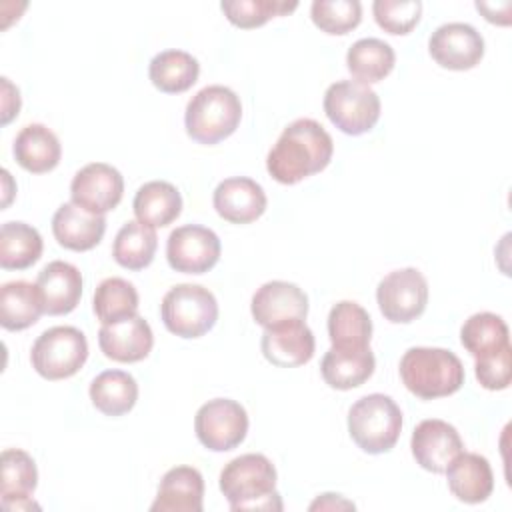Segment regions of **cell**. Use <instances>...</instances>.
I'll return each mask as SVG.
<instances>
[{
  "label": "cell",
  "instance_id": "1",
  "mask_svg": "<svg viewBox=\"0 0 512 512\" xmlns=\"http://www.w3.org/2000/svg\"><path fill=\"white\" fill-rule=\"evenodd\" d=\"M334 154L332 136L312 118L290 122L266 156L268 174L280 184H298L300 180L322 172Z\"/></svg>",
  "mask_w": 512,
  "mask_h": 512
},
{
  "label": "cell",
  "instance_id": "2",
  "mask_svg": "<svg viewBox=\"0 0 512 512\" xmlns=\"http://www.w3.org/2000/svg\"><path fill=\"white\" fill-rule=\"evenodd\" d=\"M220 492L232 510H282L276 468L264 454H242L220 472Z\"/></svg>",
  "mask_w": 512,
  "mask_h": 512
},
{
  "label": "cell",
  "instance_id": "3",
  "mask_svg": "<svg viewBox=\"0 0 512 512\" xmlns=\"http://www.w3.org/2000/svg\"><path fill=\"white\" fill-rule=\"evenodd\" d=\"M402 384L422 400H434L458 392L464 384L460 358L446 348L414 346L404 352L398 366Z\"/></svg>",
  "mask_w": 512,
  "mask_h": 512
},
{
  "label": "cell",
  "instance_id": "4",
  "mask_svg": "<svg viewBox=\"0 0 512 512\" xmlns=\"http://www.w3.org/2000/svg\"><path fill=\"white\" fill-rule=\"evenodd\" d=\"M242 118V104L234 90L212 84L198 90L186 104L184 126L198 144H218L234 134Z\"/></svg>",
  "mask_w": 512,
  "mask_h": 512
},
{
  "label": "cell",
  "instance_id": "5",
  "mask_svg": "<svg viewBox=\"0 0 512 512\" xmlns=\"http://www.w3.org/2000/svg\"><path fill=\"white\" fill-rule=\"evenodd\" d=\"M348 432L354 444L368 454H384L394 448L402 432L398 404L380 392L358 398L348 410Z\"/></svg>",
  "mask_w": 512,
  "mask_h": 512
},
{
  "label": "cell",
  "instance_id": "6",
  "mask_svg": "<svg viewBox=\"0 0 512 512\" xmlns=\"http://www.w3.org/2000/svg\"><path fill=\"white\" fill-rule=\"evenodd\" d=\"M160 318L168 332L180 338H200L214 328L218 302L200 284H176L162 298Z\"/></svg>",
  "mask_w": 512,
  "mask_h": 512
},
{
  "label": "cell",
  "instance_id": "7",
  "mask_svg": "<svg viewBox=\"0 0 512 512\" xmlns=\"http://www.w3.org/2000/svg\"><path fill=\"white\" fill-rule=\"evenodd\" d=\"M88 358V340L74 326H54L44 330L32 344V368L46 380L74 376Z\"/></svg>",
  "mask_w": 512,
  "mask_h": 512
},
{
  "label": "cell",
  "instance_id": "8",
  "mask_svg": "<svg viewBox=\"0 0 512 512\" xmlns=\"http://www.w3.org/2000/svg\"><path fill=\"white\" fill-rule=\"evenodd\" d=\"M324 112L340 132L360 136L376 126L380 118V98L368 84L340 80L328 86Z\"/></svg>",
  "mask_w": 512,
  "mask_h": 512
},
{
  "label": "cell",
  "instance_id": "9",
  "mask_svg": "<svg viewBox=\"0 0 512 512\" xmlns=\"http://www.w3.org/2000/svg\"><path fill=\"white\" fill-rule=\"evenodd\" d=\"M194 432L200 444L212 452H228L240 446L248 432V414L232 398L204 402L194 416Z\"/></svg>",
  "mask_w": 512,
  "mask_h": 512
},
{
  "label": "cell",
  "instance_id": "10",
  "mask_svg": "<svg viewBox=\"0 0 512 512\" xmlns=\"http://www.w3.org/2000/svg\"><path fill=\"white\" fill-rule=\"evenodd\" d=\"M376 302L386 320L408 324L426 310L428 282L418 268L392 270L378 282Z\"/></svg>",
  "mask_w": 512,
  "mask_h": 512
},
{
  "label": "cell",
  "instance_id": "11",
  "mask_svg": "<svg viewBox=\"0 0 512 512\" xmlns=\"http://www.w3.org/2000/svg\"><path fill=\"white\" fill-rule=\"evenodd\" d=\"M220 238L200 224H184L170 232L166 240V260L172 270L184 274H204L220 260Z\"/></svg>",
  "mask_w": 512,
  "mask_h": 512
},
{
  "label": "cell",
  "instance_id": "12",
  "mask_svg": "<svg viewBox=\"0 0 512 512\" xmlns=\"http://www.w3.org/2000/svg\"><path fill=\"white\" fill-rule=\"evenodd\" d=\"M428 52L442 68L470 70L484 56V38L466 22H446L430 34Z\"/></svg>",
  "mask_w": 512,
  "mask_h": 512
},
{
  "label": "cell",
  "instance_id": "13",
  "mask_svg": "<svg viewBox=\"0 0 512 512\" xmlns=\"http://www.w3.org/2000/svg\"><path fill=\"white\" fill-rule=\"evenodd\" d=\"M124 194L122 174L106 162H90L80 168L70 182L72 202L94 214L114 210Z\"/></svg>",
  "mask_w": 512,
  "mask_h": 512
},
{
  "label": "cell",
  "instance_id": "14",
  "mask_svg": "<svg viewBox=\"0 0 512 512\" xmlns=\"http://www.w3.org/2000/svg\"><path fill=\"white\" fill-rule=\"evenodd\" d=\"M416 464L434 474H444L450 462L464 450L458 430L438 418L422 420L410 438Z\"/></svg>",
  "mask_w": 512,
  "mask_h": 512
},
{
  "label": "cell",
  "instance_id": "15",
  "mask_svg": "<svg viewBox=\"0 0 512 512\" xmlns=\"http://www.w3.org/2000/svg\"><path fill=\"white\" fill-rule=\"evenodd\" d=\"M250 312L254 322L262 328H270L288 320H306L308 296L300 286L292 282L272 280L254 292Z\"/></svg>",
  "mask_w": 512,
  "mask_h": 512
},
{
  "label": "cell",
  "instance_id": "16",
  "mask_svg": "<svg viewBox=\"0 0 512 512\" xmlns=\"http://www.w3.org/2000/svg\"><path fill=\"white\" fill-rule=\"evenodd\" d=\"M260 348L270 364L278 368H294L312 360L316 340L304 320H288L264 328Z\"/></svg>",
  "mask_w": 512,
  "mask_h": 512
},
{
  "label": "cell",
  "instance_id": "17",
  "mask_svg": "<svg viewBox=\"0 0 512 512\" xmlns=\"http://www.w3.org/2000/svg\"><path fill=\"white\" fill-rule=\"evenodd\" d=\"M98 346L104 356L114 362H140L150 354L154 334L150 324L140 314H134L112 324H102L98 330Z\"/></svg>",
  "mask_w": 512,
  "mask_h": 512
},
{
  "label": "cell",
  "instance_id": "18",
  "mask_svg": "<svg viewBox=\"0 0 512 512\" xmlns=\"http://www.w3.org/2000/svg\"><path fill=\"white\" fill-rule=\"evenodd\" d=\"M212 204L220 218L232 224H250L258 220L266 210L264 188L246 176H232L222 180L214 194Z\"/></svg>",
  "mask_w": 512,
  "mask_h": 512
},
{
  "label": "cell",
  "instance_id": "19",
  "mask_svg": "<svg viewBox=\"0 0 512 512\" xmlns=\"http://www.w3.org/2000/svg\"><path fill=\"white\" fill-rule=\"evenodd\" d=\"M106 232V218L86 208L64 202L52 216V234L60 246L74 252H86L100 244Z\"/></svg>",
  "mask_w": 512,
  "mask_h": 512
},
{
  "label": "cell",
  "instance_id": "20",
  "mask_svg": "<svg viewBox=\"0 0 512 512\" xmlns=\"http://www.w3.org/2000/svg\"><path fill=\"white\" fill-rule=\"evenodd\" d=\"M44 312L50 316L70 314L82 296V274L80 270L64 260L48 262L36 278Z\"/></svg>",
  "mask_w": 512,
  "mask_h": 512
},
{
  "label": "cell",
  "instance_id": "21",
  "mask_svg": "<svg viewBox=\"0 0 512 512\" xmlns=\"http://www.w3.org/2000/svg\"><path fill=\"white\" fill-rule=\"evenodd\" d=\"M0 496L2 506L6 510H26V508H38L32 502V494L38 484V470L34 458L20 450V448H8L0 456Z\"/></svg>",
  "mask_w": 512,
  "mask_h": 512
},
{
  "label": "cell",
  "instance_id": "22",
  "mask_svg": "<svg viewBox=\"0 0 512 512\" xmlns=\"http://www.w3.org/2000/svg\"><path fill=\"white\" fill-rule=\"evenodd\" d=\"M204 500V478L192 466L170 468L156 492L152 512H202Z\"/></svg>",
  "mask_w": 512,
  "mask_h": 512
},
{
  "label": "cell",
  "instance_id": "23",
  "mask_svg": "<svg viewBox=\"0 0 512 512\" xmlns=\"http://www.w3.org/2000/svg\"><path fill=\"white\" fill-rule=\"evenodd\" d=\"M450 492L466 504L486 502L494 490L490 462L476 452H460L446 468Z\"/></svg>",
  "mask_w": 512,
  "mask_h": 512
},
{
  "label": "cell",
  "instance_id": "24",
  "mask_svg": "<svg viewBox=\"0 0 512 512\" xmlns=\"http://www.w3.org/2000/svg\"><path fill=\"white\" fill-rule=\"evenodd\" d=\"M374 366H376V358L370 346L366 348L332 346L320 362V372L324 382L330 388L352 390L356 386H362L374 374Z\"/></svg>",
  "mask_w": 512,
  "mask_h": 512
},
{
  "label": "cell",
  "instance_id": "25",
  "mask_svg": "<svg viewBox=\"0 0 512 512\" xmlns=\"http://www.w3.org/2000/svg\"><path fill=\"white\" fill-rule=\"evenodd\" d=\"M12 154L24 170L44 174L58 166L62 146L58 136L44 124H26L14 138Z\"/></svg>",
  "mask_w": 512,
  "mask_h": 512
},
{
  "label": "cell",
  "instance_id": "26",
  "mask_svg": "<svg viewBox=\"0 0 512 512\" xmlns=\"http://www.w3.org/2000/svg\"><path fill=\"white\" fill-rule=\"evenodd\" d=\"M132 210L138 222L150 228H164L180 216L182 196L174 184L166 180H150L138 188Z\"/></svg>",
  "mask_w": 512,
  "mask_h": 512
},
{
  "label": "cell",
  "instance_id": "27",
  "mask_svg": "<svg viewBox=\"0 0 512 512\" xmlns=\"http://www.w3.org/2000/svg\"><path fill=\"white\" fill-rule=\"evenodd\" d=\"M44 304L36 284L12 280L0 288V324L4 330L18 332L38 322Z\"/></svg>",
  "mask_w": 512,
  "mask_h": 512
},
{
  "label": "cell",
  "instance_id": "28",
  "mask_svg": "<svg viewBox=\"0 0 512 512\" xmlns=\"http://www.w3.org/2000/svg\"><path fill=\"white\" fill-rule=\"evenodd\" d=\"M90 400L96 410L106 416H122L130 412L138 400V384L124 370H104L90 384Z\"/></svg>",
  "mask_w": 512,
  "mask_h": 512
},
{
  "label": "cell",
  "instance_id": "29",
  "mask_svg": "<svg viewBox=\"0 0 512 512\" xmlns=\"http://www.w3.org/2000/svg\"><path fill=\"white\" fill-rule=\"evenodd\" d=\"M328 336L336 348H366L372 338L370 314L352 300H340L328 314Z\"/></svg>",
  "mask_w": 512,
  "mask_h": 512
},
{
  "label": "cell",
  "instance_id": "30",
  "mask_svg": "<svg viewBox=\"0 0 512 512\" xmlns=\"http://www.w3.org/2000/svg\"><path fill=\"white\" fill-rule=\"evenodd\" d=\"M396 62L392 46L380 38H360L346 52V66L354 80L374 84L384 80Z\"/></svg>",
  "mask_w": 512,
  "mask_h": 512
},
{
  "label": "cell",
  "instance_id": "31",
  "mask_svg": "<svg viewBox=\"0 0 512 512\" xmlns=\"http://www.w3.org/2000/svg\"><path fill=\"white\" fill-rule=\"evenodd\" d=\"M198 74V60L184 50L158 52L148 66V76L152 84L166 94L186 92L198 80Z\"/></svg>",
  "mask_w": 512,
  "mask_h": 512
},
{
  "label": "cell",
  "instance_id": "32",
  "mask_svg": "<svg viewBox=\"0 0 512 512\" xmlns=\"http://www.w3.org/2000/svg\"><path fill=\"white\" fill-rule=\"evenodd\" d=\"M42 236L26 222H4L0 228V266L4 270L30 268L42 256Z\"/></svg>",
  "mask_w": 512,
  "mask_h": 512
},
{
  "label": "cell",
  "instance_id": "33",
  "mask_svg": "<svg viewBox=\"0 0 512 512\" xmlns=\"http://www.w3.org/2000/svg\"><path fill=\"white\" fill-rule=\"evenodd\" d=\"M156 246L158 236L154 228L138 220H130L116 232L112 244V258L126 270H142L154 260Z\"/></svg>",
  "mask_w": 512,
  "mask_h": 512
},
{
  "label": "cell",
  "instance_id": "34",
  "mask_svg": "<svg viewBox=\"0 0 512 512\" xmlns=\"http://www.w3.org/2000/svg\"><path fill=\"white\" fill-rule=\"evenodd\" d=\"M460 342L476 360L510 346V332L498 314L476 312L464 320L460 328Z\"/></svg>",
  "mask_w": 512,
  "mask_h": 512
},
{
  "label": "cell",
  "instance_id": "35",
  "mask_svg": "<svg viewBox=\"0 0 512 512\" xmlns=\"http://www.w3.org/2000/svg\"><path fill=\"white\" fill-rule=\"evenodd\" d=\"M138 302L136 288L128 280L112 276L96 286L92 308L102 324H112L138 314Z\"/></svg>",
  "mask_w": 512,
  "mask_h": 512
},
{
  "label": "cell",
  "instance_id": "36",
  "mask_svg": "<svg viewBox=\"0 0 512 512\" xmlns=\"http://www.w3.org/2000/svg\"><path fill=\"white\" fill-rule=\"evenodd\" d=\"M298 2L284 0H224L220 2L222 12L230 20V24L238 28H258L266 24L274 16H282L292 12Z\"/></svg>",
  "mask_w": 512,
  "mask_h": 512
},
{
  "label": "cell",
  "instance_id": "37",
  "mask_svg": "<svg viewBox=\"0 0 512 512\" xmlns=\"http://www.w3.org/2000/svg\"><path fill=\"white\" fill-rule=\"evenodd\" d=\"M310 18L326 34H348L362 20V4L358 0H314Z\"/></svg>",
  "mask_w": 512,
  "mask_h": 512
},
{
  "label": "cell",
  "instance_id": "38",
  "mask_svg": "<svg viewBox=\"0 0 512 512\" xmlns=\"http://www.w3.org/2000/svg\"><path fill=\"white\" fill-rule=\"evenodd\" d=\"M376 24L388 34H408L420 22V0H376L372 4Z\"/></svg>",
  "mask_w": 512,
  "mask_h": 512
},
{
  "label": "cell",
  "instance_id": "39",
  "mask_svg": "<svg viewBox=\"0 0 512 512\" xmlns=\"http://www.w3.org/2000/svg\"><path fill=\"white\" fill-rule=\"evenodd\" d=\"M476 380L486 390H506L512 376V348L506 346L500 352L474 360Z\"/></svg>",
  "mask_w": 512,
  "mask_h": 512
},
{
  "label": "cell",
  "instance_id": "40",
  "mask_svg": "<svg viewBox=\"0 0 512 512\" xmlns=\"http://www.w3.org/2000/svg\"><path fill=\"white\" fill-rule=\"evenodd\" d=\"M2 124H8L20 112V90L2 76Z\"/></svg>",
  "mask_w": 512,
  "mask_h": 512
},
{
  "label": "cell",
  "instance_id": "41",
  "mask_svg": "<svg viewBox=\"0 0 512 512\" xmlns=\"http://www.w3.org/2000/svg\"><path fill=\"white\" fill-rule=\"evenodd\" d=\"M510 8L512 4L506 0L500 4V8L494 2H476V10L484 14V18L492 24H500V26H508L510 24Z\"/></svg>",
  "mask_w": 512,
  "mask_h": 512
},
{
  "label": "cell",
  "instance_id": "42",
  "mask_svg": "<svg viewBox=\"0 0 512 512\" xmlns=\"http://www.w3.org/2000/svg\"><path fill=\"white\" fill-rule=\"evenodd\" d=\"M338 510V508H352L354 510V504L350 500H344L340 494H332V492H326V494H320L312 504H310V510Z\"/></svg>",
  "mask_w": 512,
  "mask_h": 512
}]
</instances>
